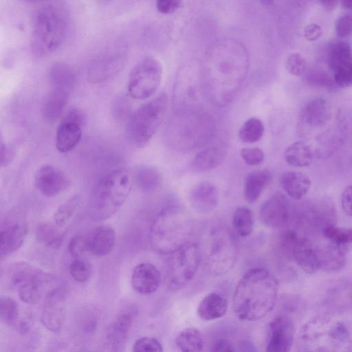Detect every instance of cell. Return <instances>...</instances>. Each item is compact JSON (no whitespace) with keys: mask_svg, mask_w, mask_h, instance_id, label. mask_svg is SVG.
Segmentation results:
<instances>
[{"mask_svg":"<svg viewBox=\"0 0 352 352\" xmlns=\"http://www.w3.org/2000/svg\"><path fill=\"white\" fill-rule=\"evenodd\" d=\"M323 236L342 254L346 256L352 251V228L332 226L325 229Z\"/></svg>","mask_w":352,"mask_h":352,"instance_id":"cell-34","label":"cell"},{"mask_svg":"<svg viewBox=\"0 0 352 352\" xmlns=\"http://www.w3.org/2000/svg\"><path fill=\"white\" fill-rule=\"evenodd\" d=\"M280 184L287 195L300 200L309 191L311 182L305 174L298 171H286L281 175Z\"/></svg>","mask_w":352,"mask_h":352,"instance_id":"cell-29","label":"cell"},{"mask_svg":"<svg viewBox=\"0 0 352 352\" xmlns=\"http://www.w3.org/2000/svg\"><path fill=\"white\" fill-rule=\"evenodd\" d=\"M228 308V302L224 296L217 292H210L200 301L197 314L201 320L211 321L224 316Z\"/></svg>","mask_w":352,"mask_h":352,"instance_id":"cell-26","label":"cell"},{"mask_svg":"<svg viewBox=\"0 0 352 352\" xmlns=\"http://www.w3.org/2000/svg\"><path fill=\"white\" fill-rule=\"evenodd\" d=\"M322 305L325 312L341 314L352 309V282L339 280L333 283L324 292Z\"/></svg>","mask_w":352,"mask_h":352,"instance_id":"cell-18","label":"cell"},{"mask_svg":"<svg viewBox=\"0 0 352 352\" xmlns=\"http://www.w3.org/2000/svg\"><path fill=\"white\" fill-rule=\"evenodd\" d=\"M192 223L189 216L177 206H168L155 217L149 231V241L154 251L170 254L189 242Z\"/></svg>","mask_w":352,"mask_h":352,"instance_id":"cell-4","label":"cell"},{"mask_svg":"<svg viewBox=\"0 0 352 352\" xmlns=\"http://www.w3.org/2000/svg\"><path fill=\"white\" fill-rule=\"evenodd\" d=\"M134 181L143 192H151L157 188L162 182L160 171L154 166L142 164L134 172Z\"/></svg>","mask_w":352,"mask_h":352,"instance_id":"cell-35","label":"cell"},{"mask_svg":"<svg viewBox=\"0 0 352 352\" xmlns=\"http://www.w3.org/2000/svg\"><path fill=\"white\" fill-rule=\"evenodd\" d=\"M237 256V245L230 230L225 226L213 229L207 254L209 271L215 276L226 274L234 267Z\"/></svg>","mask_w":352,"mask_h":352,"instance_id":"cell-9","label":"cell"},{"mask_svg":"<svg viewBox=\"0 0 352 352\" xmlns=\"http://www.w3.org/2000/svg\"><path fill=\"white\" fill-rule=\"evenodd\" d=\"M265 349L270 352L291 351L294 342L295 327L286 314L276 316L268 324Z\"/></svg>","mask_w":352,"mask_h":352,"instance_id":"cell-14","label":"cell"},{"mask_svg":"<svg viewBox=\"0 0 352 352\" xmlns=\"http://www.w3.org/2000/svg\"><path fill=\"white\" fill-rule=\"evenodd\" d=\"M80 199V195L75 194L58 207L53 216L54 223L57 227H62L67 223L76 211Z\"/></svg>","mask_w":352,"mask_h":352,"instance_id":"cell-42","label":"cell"},{"mask_svg":"<svg viewBox=\"0 0 352 352\" xmlns=\"http://www.w3.org/2000/svg\"><path fill=\"white\" fill-rule=\"evenodd\" d=\"M0 318L6 324L16 327L19 323V310L16 301L8 296H2L0 299Z\"/></svg>","mask_w":352,"mask_h":352,"instance_id":"cell-44","label":"cell"},{"mask_svg":"<svg viewBox=\"0 0 352 352\" xmlns=\"http://www.w3.org/2000/svg\"><path fill=\"white\" fill-rule=\"evenodd\" d=\"M296 206L287 197L277 192L269 197L260 208V218L264 225L284 229L294 224Z\"/></svg>","mask_w":352,"mask_h":352,"instance_id":"cell-13","label":"cell"},{"mask_svg":"<svg viewBox=\"0 0 352 352\" xmlns=\"http://www.w3.org/2000/svg\"><path fill=\"white\" fill-rule=\"evenodd\" d=\"M138 314V309L136 307H128L122 310L111 324L106 338L112 350H124L129 333Z\"/></svg>","mask_w":352,"mask_h":352,"instance_id":"cell-19","label":"cell"},{"mask_svg":"<svg viewBox=\"0 0 352 352\" xmlns=\"http://www.w3.org/2000/svg\"><path fill=\"white\" fill-rule=\"evenodd\" d=\"M219 199L218 188L209 182L197 184L189 194V202L192 208L201 214L212 211L217 206Z\"/></svg>","mask_w":352,"mask_h":352,"instance_id":"cell-21","label":"cell"},{"mask_svg":"<svg viewBox=\"0 0 352 352\" xmlns=\"http://www.w3.org/2000/svg\"><path fill=\"white\" fill-rule=\"evenodd\" d=\"M333 77L337 86L346 88L352 86V62L346 64L334 72Z\"/></svg>","mask_w":352,"mask_h":352,"instance_id":"cell-50","label":"cell"},{"mask_svg":"<svg viewBox=\"0 0 352 352\" xmlns=\"http://www.w3.org/2000/svg\"><path fill=\"white\" fill-rule=\"evenodd\" d=\"M232 226L239 235L243 237L250 235L254 228L252 211L244 206L237 208L233 214Z\"/></svg>","mask_w":352,"mask_h":352,"instance_id":"cell-40","label":"cell"},{"mask_svg":"<svg viewBox=\"0 0 352 352\" xmlns=\"http://www.w3.org/2000/svg\"><path fill=\"white\" fill-rule=\"evenodd\" d=\"M272 179L271 172L267 169L253 171L245 177L243 194L245 200L254 203L258 199L265 188Z\"/></svg>","mask_w":352,"mask_h":352,"instance_id":"cell-30","label":"cell"},{"mask_svg":"<svg viewBox=\"0 0 352 352\" xmlns=\"http://www.w3.org/2000/svg\"><path fill=\"white\" fill-rule=\"evenodd\" d=\"M126 62L124 54H113L98 58L89 65L87 80L91 83L105 82L118 74Z\"/></svg>","mask_w":352,"mask_h":352,"instance_id":"cell-17","label":"cell"},{"mask_svg":"<svg viewBox=\"0 0 352 352\" xmlns=\"http://www.w3.org/2000/svg\"><path fill=\"white\" fill-rule=\"evenodd\" d=\"M341 206L344 214L352 217V185L348 186L341 195Z\"/></svg>","mask_w":352,"mask_h":352,"instance_id":"cell-55","label":"cell"},{"mask_svg":"<svg viewBox=\"0 0 352 352\" xmlns=\"http://www.w3.org/2000/svg\"><path fill=\"white\" fill-rule=\"evenodd\" d=\"M263 4H270L272 2L273 0H258Z\"/></svg>","mask_w":352,"mask_h":352,"instance_id":"cell-61","label":"cell"},{"mask_svg":"<svg viewBox=\"0 0 352 352\" xmlns=\"http://www.w3.org/2000/svg\"><path fill=\"white\" fill-rule=\"evenodd\" d=\"M54 223H41L37 226L36 236L38 241L49 247H58L62 241L63 235Z\"/></svg>","mask_w":352,"mask_h":352,"instance_id":"cell-43","label":"cell"},{"mask_svg":"<svg viewBox=\"0 0 352 352\" xmlns=\"http://www.w3.org/2000/svg\"><path fill=\"white\" fill-rule=\"evenodd\" d=\"M336 32L338 37L346 38L352 34V14L341 16L336 22Z\"/></svg>","mask_w":352,"mask_h":352,"instance_id":"cell-52","label":"cell"},{"mask_svg":"<svg viewBox=\"0 0 352 352\" xmlns=\"http://www.w3.org/2000/svg\"><path fill=\"white\" fill-rule=\"evenodd\" d=\"M278 283L270 271L254 267L239 280L233 294L232 308L243 321H256L265 317L274 308Z\"/></svg>","mask_w":352,"mask_h":352,"instance_id":"cell-1","label":"cell"},{"mask_svg":"<svg viewBox=\"0 0 352 352\" xmlns=\"http://www.w3.org/2000/svg\"><path fill=\"white\" fill-rule=\"evenodd\" d=\"M265 132L263 122L258 118L252 117L245 120L239 131L240 140L245 143H254L261 140Z\"/></svg>","mask_w":352,"mask_h":352,"instance_id":"cell-41","label":"cell"},{"mask_svg":"<svg viewBox=\"0 0 352 352\" xmlns=\"http://www.w3.org/2000/svg\"><path fill=\"white\" fill-rule=\"evenodd\" d=\"M68 250L74 258H82L89 252L88 236L83 234L73 236L69 242Z\"/></svg>","mask_w":352,"mask_h":352,"instance_id":"cell-48","label":"cell"},{"mask_svg":"<svg viewBox=\"0 0 352 352\" xmlns=\"http://www.w3.org/2000/svg\"><path fill=\"white\" fill-rule=\"evenodd\" d=\"M133 179L130 172L118 168L107 173L94 186L87 204V213L94 221L114 214L128 198Z\"/></svg>","mask_w":352,"mask_h":352,"instance_id":"cell-3","label":"cell"},{"mask_svg":"<svg viewBox=\"0 0 352 352\" xmlns=\"http://www.w3.org/2000/svg\"><path fill=\"white\" fill-rule=\"evenodd\" d=\"M315 154L318 157L326 159L332 156L342 146V135L338 129L327 130L320 134L316 140Z\"/></svg>","mask_w":352,"mask_h":352,"instance_id":"cell-33","label":"cell"},{"mask_svg":"<svg viewBox=\"0 0 352 352\" xmlns=\"http://www.w3.org/2000/svg\"><path fill=\"white\" fill-rule=\"evenodd\" d=\"M240 155L244 162L249 166H257L264 160V153L257 147H245L240 151Z\"/></svg>","mask_w":352,"mask_h":352,"instance_id":"cell-51","label":"cell"},{"mask_svg":"<svg viewBox=\"0 0 352 352\" xmlns=\"http://www.w3.org/2000/svg\"><path fill=\"white\" fill-rule=\"evenodd\" d=\"M175 344L183 352H199L204 349V337L197 328L188 327L177 336Z\"/></svg>","mask_w":352,"mask_h":352,"instance_id":"cell-38","label":"cell"},{"mask_svg":"<svg viewBox=\"0 0 352 352\" xmlns=\"http://www.w3.org/2000/svg\"><path fill=\"white\" fill-rule=\"evenodd\" d=\"M318 258L320 269L328 272L340 271L346 264V256L329 243L318 247Z\"/></svg>","mask_w":352,"mask_h":352,"instance_id":"cell-36","label":"cell"},{"mask_svg":"<svg viewBox=\"0 0 352 352\" xmlns=\"http://www.w3.org/2000/svg\"><path fill=\"white\" fill-rule=\"evenodd\" d=\"M1 155L0 164L1 167L7 166L13 160L15 151L13 147L6 142L1 141Z\"/></svg>","mask_w":352,"mask_h":352,"instance_id":"cell-54","label":"cell"},{"mask_svg":"<svg viewBox=\"0 0 352 352\" xmlns=\"http://www.w3.org/2000/svg\"><path fill=\"white\" fill-rule=\"evenodd\" d=\"M65 293L62 287L52 288L45 296V302L41 315V322L49 331H59L63 324Z\"/></svg>","mask_w":352,"mask_h":352,"instance_id":"cell-15","label":"cell"},{"mask_svg":"<svg viewBox=\"0 0 352 352\" xmlns=\"http://www.w3.org/2000/svg\"><path fill=\"white\" fill-rule=\"evenodd\" d=\"M200 261L199 248L195 243L188 242L170 254L165 268L168 288L177 291L186 286L196 275Z\"/></svg>","mask_w":352,"mask_h":352,"instance_id":"cell-8","label":"cell"},{"mask_svg":"<svg viewBox=\"0 0 352 352\" xmlns=\"http://www.w3.org/2000/svg\"><path fill=\"white\" fill-rule=\"evenodd\" d=\"M314 153L306 142L298 141L290 144L284 152V159L287 164L293 167H306L314 160Z\"/></svg>","mask_w":352,"mask_h":352,"instance_id":"cell-32","label":"cell"},{"mask_svg":"<svg viewBox=\"0 0 352 352\" xmlns=\"http://www.w3.org/2000/svg\"><path fill=\"white\" fill-rule=\"evenodd\" d=\"M28 232V226L21 211L11 210L6 214L1 224V257L18 250L22 246Z\"/></svg>","mask_w":352,"mask_h":352,"instance_id":"cell-12","label":"cell"},{"mask_svg":"<svg viewBox=\"0 0 352 352\" xmlns=\"http://www.w3.org/2000/svg\"><path fill=\"white\" fill-rule=\"evenodd\" d=\"M331 108L326 99L316 98L307 102L302 109L300 119L311 127H321L329 120Z\"/></svg>","mask_w":352,"mask_h":352,"instance_id":"cell-25","label":"cell"},{"mask_svg":"<svg viewBox=\"0 0 352 352\" xmlns=\"http://www.w3.org/2000/svg\"><path fill=\"white\" fill-rule=\"evenodd\" d=\"M115 242L113 228L109 225H100L88 236L89 252L96 256H104L111 252Z\"/></svg>","mask_w":352,"mask_h":352,"instance_id":"cell-24","label":"cell"},{"mask_svg":"<svg viewBox=\"0 0 352 352\" xmlns=\"http://www.w3.org/2000/svg\"><path fill=\"white\" fill-rule=\"evenodd\" d=\"M341 3L344 9L352 11V0H341Z\"/></svg>","mask_w":352,"mask_h":352,"instance_id":"cell-59","label":"cell"},{"mask_svg":"<svg viewBox=\"0 0 352 352\" xmlns=\"http://www.w3.org/2000/svg\"><path fill=\"white\" fill-rule=\"evenodd\" d=\"M322 34V30L321 27L316 23L309 24L304 29V36L309 41L318 39Z\"/></svg>","mask_w":352,"mask_h":352,"instance_id":"cell-56","label":"cell"},{"mask_svg":"<svg viewBox=\"0 0 352 352\" xmlns=\"http://www.w3.org/2000/svg\"><path fill=\"white\" fill-rule=\"evenodd\" d=\"M182 2V0H156V8L159 12L169 14L175 12Z\"/></svg>","mask_w":352,"mask_h":352,"instance_id":"cell-53","label":"cell"},{"mask_svg":"<svg viewBox=\"0 0 352 352\" xmlns=\"http://www.w3.org/2000/svg\"><path fill=\"white\" fill-rule=\"evenodd\" d=\"M69 274L77 282L87 281L92 273L91 264L82 258H75L69 265Z\"/></svg>","mask_w":352,"mask_h":352,"instance_id":"cell-45","label":"cell"},{"mask_svg":"<svg viewBox=\"0 0 352 352\" xmlns=\"http://www.w3.org/2000/svg\"><path fill=\"white\" fill-rule=\"evenodd\" d=\"M53 280L52 275L38 268L35 274L17 289L21 300L26 303H37Z\"/></svg>","mask_w":352,"mask_h":352,"instance_id":"cell-23","label":"cell"},{"mask_svg":"<svg viewBox=\"0 0 352 352\" xmlns=\"http://www.w3.org/2000/svg\"><path fill=\"white\" fill-rule=\"evenodd\" d=\"M292 259L307 274H314L320 269L318 247L305 236H299L293 249Z\"/></svg>","mask_w":352,"mask_h":352,"instance_id":"cell-22","label":"cell"},{"mask_svg":"<svg viewBox=\"0 0 352 352\" xmlns=\"http://www.w3.org/2000/svg\"><path fill=\"white\" fill-rule=\"evenodd\" d=\"M336 222V206L327 197L313 198L296 206L294 224L305 235L323 236L325 229Z\"/></svg>","mask_w":352,"mask_h":352,"instance_id":"cell-7","label":"cell"},{"mask_svg":"<svg viewBox=\"0 0 352 352\" xmlns=\"http://www.w3.org/2000/svg\"><path fill=\"white\" fill-rule=\"evenodd\" d=\"M65 32L64 20L52 6L38 10L32 21L31 47L37 57H43L55 52L62 43Z\"/></svg>","mask_w":352,"mask_h":352,"instance_id":"cell-5","label":"cell"},{"mask_svg":"<svg viewBox=\"0 0 352 352\" xmlns=\"http://www.w3.org/2000/svg\"><path fill=\"white\" fill-rule=\"evenodd\" d=\"M161 280V273L154 265L142 263L133 268L131 284L133 290L137 293L148 295L158 289Z\"/></svg>","mask_w":352,"mask_h":352,"instance_id":"cell-20","label":"cell"},{"mask_svg":"<svg viewBox=\"0 0 352 352\" xmlns=\"http://www.w3.org/2000/svg\"><path fill=\"white\" fill-rule=\"evenodd\" d=\"M226 148L222 144L205 147L195 155L192 166L197 171H208L219 166L226 156Z\"/></svg>","mask_w":352,"mask_h":352,"instance_id":"cell-28","label":"cell"},{"mask_svg":"<svg viewBox=\"0 0 352 352\" xmlns=\"http://www.w3.org/2000/svg\"><path fill=\"white\" fill-rule=\"evenodd\" d=\"M86 116L82 109L71 107L64 114L56 128L55 145L60 153L72 151L80 142Z\"/></svg>","mask_w":352,"mask_h":352,"instance_id":"cell-11","label":"cell"},{"mask_svg":"<svg viewBox=\"0 0 352 352\" xmlns=\"http://www.w3.org/2000/svg\"><path fill=\"white\" fill-rule=\"evenodd\" d=\"M37 269L26 262H16L8 267L6 277L11 286L18 289L34 275Z\"/></svg>","mask_w":352,"mask_h":352,"instance_id":"cell-39","label":"cell"},{"mask_svg":"<svg viewBox=\"0 0 352 352\" xmlns=\"http://www.w3.org/2000/svg\"><path fill=\"white\" fill-rule=\"evenodd\" d=\"M319 1L325 10L331 11L336 7L338 0H319Z\"/></svg>","mask_w":352,"mask_h":352,"instance_id":"cell-58","label":"cell"},{"mask_svg":"<svg viewBox=\"0 0 352 352\" xmlns=\"http://www.w3.org/2000/svg\"><path fill=\"white\" fill-rule=\"evenodd\" d=\"M34 184L43 195L52 197L65 190L69 185V180L58 168L45 164L36 170Z\"/></svg>","mask_w":352,"mask_h":352,"instance_id":"cell-16","label":"cell"},{"mask_svg":"<svg viewBox=\"0 0 352 352\" xmlns=\"http://www.w3.org/2000/svg\"><path fill=\"white\" fill-rule=\"evenodd\" d=\"M351 62L352 49L348 43L338 41L331 43L328 50L327 63L332 73Z\"/></svg>","mask_w":352,"mask_h":352,"instance_id":"cell-37","label":"cell"},{"mask_svg":"<svg viewBox=\"0 0 352 352\" xmlns=\"http://www.w3.org/2000/svg\"><path fill=\"white\" fill-rule=\"evenodd\" d=\"M287 72L293 76H302L305 74L307 65L305 59L299 53L290 54L285 62Z\"/></svg>","mask_w":352,"mask_h":352,"instance_id":"cell-46","label":"cell"},{"mask_svg":"<svg viewBox=\"0 0 352 352\" xmlns=\"http://www.w3.org/2000/svg\"><path fill=\"white\" fill-rule=\"evenodd\" d=\"M133 351H163L160 342L154 337L144 336L138 339L133 346Z\"/></svg>","mask_w":352,"mask_h":352,"instance_id":"cell-49","label":"cell"},{"mask_svg":"<svg viewBox=\"0 0 352 352\" xmlns=\"http://www.w3.org/2000/svg\"><path fill=\"white\" fill-rule=\"evenodd\" d=\"M162 77V66L153 57H145L131 69L127 82L129 96L143 100L152 96L159 89Z\"/></svg>","mask_w":352,"mask_h":352,"instance_id":"cell-10","label":"cell"},{"mask_svg":"<svg viewBox=\"0 0 352 352\" xmlns=\"http://www.w3.org/2000/svg\"><path fill=\"white\" fill-rule=\"evenodd\" d=\"M332 315L324 312L309 319L300 328L298 340V351H352V336L343 322L334 321Z\"/></svg>","mask_w":352,"mask_h":352,"instance_id":"cell-2","label":"cell"},{"mask_svg":"<svg viewBox=\"0 0 352 352\" xmlns=\"http://www.w3.org/2000/svg\"><path fill=\"white\" fill-rule=\"evenodd\" d=\"M306 82L314 87L331 88L336 85L333 77L323 71H312L306 75Z\"/></svg>","mask_w":352,"mask_h":352,"instance_id":"cell-47","label":"cell"},{"mask_svg":"<svg viewBox=\"0 0 352 352\" xmlns=\"http://www.w3.org/2000/svg\"><path fill=\"white\" fill-rule=\"evenodd\" d=\"M27 3H38V2H41L43 0H23Z\"/></svg>","mask_w":352,"mask_h":352,"instance_id":"cell-60","label":"cell"},{"mask_svg":"<svg viewBox=\"0 0 352 352\" xmlns=\"http://www.w3.org/2000/svg\"><path fill=\"white\" fill-rule=\"evenodd\" d=\"M48 80L51 89L70 94L75 87L76 78L74 70L69 65L57 62L50 67Z\"/></svg>","mask_w":352,"mask_h":352,"instance_id":"cell-27","label":"cell"},{"mask_svg":"<svg viewBox=\"0 0 352 352\" xmlns=\"http://www.w3.org/2000/svg\"><path fill=\"white\" fill-rule=\"evenodd\" d=\"M211 351L220 352L234 351L235 348L232 343L226 338H219L212 344Z\"/></svg>","mask_w":352,"mask_h":352,"instance_id":"cell-57","label":"cell"},{"mask_svg":"<svg viewBox=\"0 0 352 352\" xmlns=\"http://www.w3.org/2000/svg\"><path fill=\"white\" fill-rule=\"evenodd\" d=\"M167 104L166 94L161 92L142 104L131 115L126 131L133 144L140 148L149 142L164 119Z\"/></svg>","mask_w":352,"mask_h":352,"instance_id":"cell-6","label":"cell"},{"mask_svg":"<svg viewBox=\"0 0 352 352\" xmlns=\"http://www.w3.org/2000/svg\"><path fill=\"white\" fill-rule=\"evenodd\" d=\"M69 94L51 89L42 106V115L46 121L54 122L60 118L67 105Z\"/></svg>","mask_w":352,"mask_h":352,"instance_id":"cell-31","label":"cell"}]
</instances>
